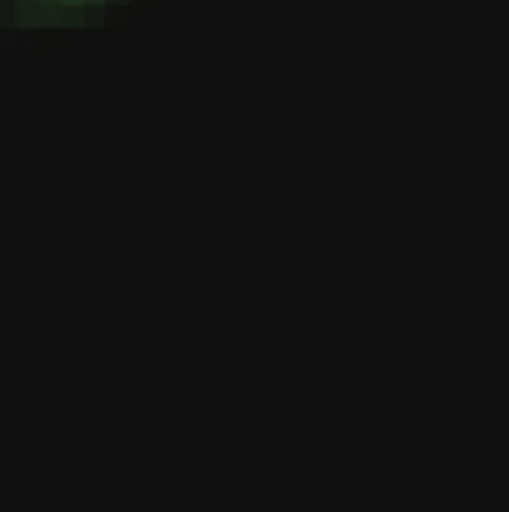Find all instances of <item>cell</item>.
Returning <instances> with one entry per match:
<instances>
[]
</instances>
